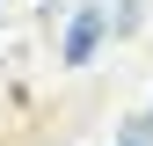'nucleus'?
Returning <instances> with one entry per match:
<instances>
[{
	"label": "nucleus",
	"mask_w": 153,
	"mask_h": 146,
	"mask_svg": "<svg viewBox=\"0 0 153 146\" xmlns=\"http://www.w3.org/2000/svg\"><path fill=\"white\" fill-rule=\"evenodd\" d=\"M102 29H109L102 7H80V15H73V29H66V44H59V59H66V66H88L95 44H102Z\"/></svg>",
	"instance_id": "1"
},
{
	"label": "nucleus",
	"mask_w": 153,
	"mask_h": 146,
	"mask_svg": "<svg viewBox=\"0 0 153 146\" xmlns=\"http://www.w3.org/2000/svg\"><path fill=\"white\" fill-rule=\"evenodd\" d=\"M124 146H146V139H139V132H131V139H124Z\"/></svg>",
	"instance_id": "2"
},
{
	"label": "nucleus",
	"mask_w": 153,
	"mask_h": 146,
	"mask_svg": "<svg viewBox=\"0 0 153 146\" xmlns=\"http://www.w3.org/2000/svg\"><path fill=\"white\" fill-rule=\"evenodd\" d=\"M146 124H153V117H146Z\"/></svg>",
	"instance_id": "3"
}]
</instances>
